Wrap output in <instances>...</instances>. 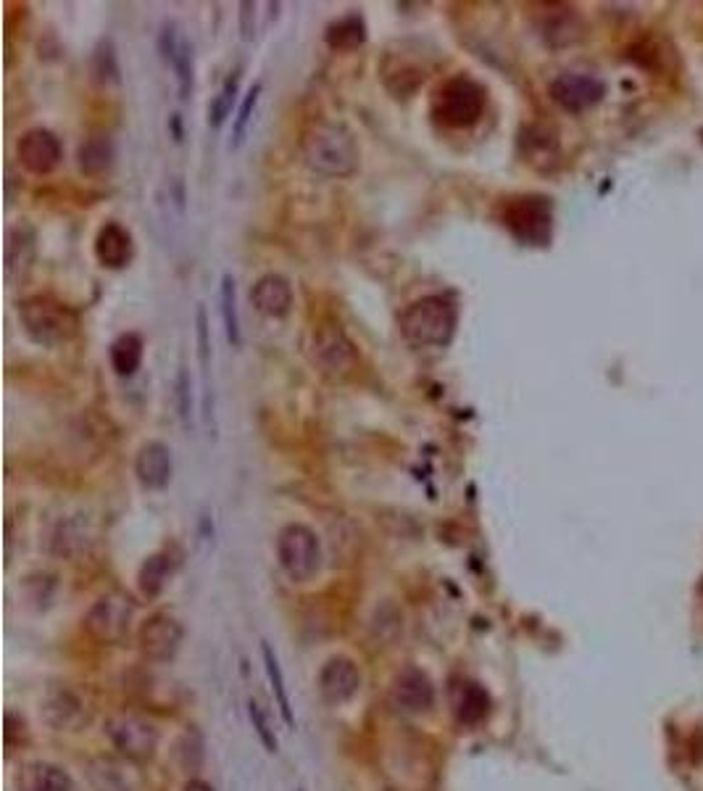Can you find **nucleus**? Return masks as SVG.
Here are the masks:
<instances>
[{"label": "nucleus", "mask_w": 703, "mask_h": 791, "mask_svg": "<svg viewBox=\"0 0 703 791\" xmlns=\"http://www.w3.org/2000/svg\"><path fill=\"white\" fill-rule=\"evenodd\" d=\"M301 151L316 175L335 179L356 175L361 162L356 135L345 121L335 119H319L308 125V130L303 132Z\"/></svg>", "instance_id": "1"}, {"label": "nucleus", "mask_w": 703, "mask_h": 791, "mask_svg": "<svg viewBox=\"0 0 703 791\" xmlns=\"http://www.w3.org/2000/svg\"><path fill=\"white\" fill-rule=\"evenodd\" d=\"M459 327V309L448 295L430 293L411 301L398 317V330L411 349H445Z\"/></svg>", "instance_id": "2"}, {"label": "nucleus", "mask_w": 703, "mask_h": 791, "mask_svg": "<svg viewBox=\"0 0 703 791\" xmlns=\"http://www.w3.org/2000/svg\"><path fill=\"white\" fill-rule=\"evenodd\" d=\"M19 319L24 333L45 349L72 344L80 333V314L72 306L58 301L56 295H30L19 304Z\"/></svg>", "instance_id": "3"}, {"label": "nucleus", "mask_w": 703, "mask_h": 791, "mask_svg": "<svg viewBox=\"0 0 703 791\" xmlns=\"http://www.w3.org/2000/svg\"><path fill=\"white\" fill-rule=\"evenodd\" d=\"M488 106V93L472 77L456 74L445 80L432 95V117L448 130H469L482 119Z\"/></svg>", "instance_id": "4"}, {"label": "nucleus", "mask_w": 703, "mask_h": 791, "mask_svg": "<svg viewBox=\"0 0 703 791\" xmlns=\"http://www.w3.org/2000/svg\"><path fill=\"white\" fill-rule=\"evenodd\" d=\"M303 351H306L308 362L330 381H343L359 367L356 344L343 327L335 323L314 325L303 340Z\"/></svg>", "instance_id": "5"}, {"label": "nucleus", "mask_w": 703, "mask_h": 791, "mask_svg": "<svg viewBox=\"0 0 703 791\" xmlns=\"http://www.w3.org/2000/svg\"><path fill=\"white\" fill-rule=\"evenodd\" d=\"M277 562L290 581L308 583L321 570V544L303 523H290L277 533Z\"/></svg>", "instance_id": "6"}, {"label": "nucleus", "mask_w": 703, "mask_h": 791, "mask_svg": "<svg viewBox=\"0 0 703 791\" xmlns=\"http://www.w3.org/2000/svg\"><path fill=\"white\" fill-rule=\"evenodd\" d=\"M503 228L525 246H546L551 241V201L543 196H519L503 206Z\"/></svg>", "instance_id": "7"}, {"label": "nucleus", "mask_w": 703, "mask_h": 791, "mask_svg": "<svg viewBox=\"0 0 703 791\" xmlns=\"http://www.w3.org/2000/svg\"><path fill=\"white\" fill-rule=\"evenodd\" d=\"M106 736L121 757L132 763L153 760L159 749V729L134 712H116L106 720Z\"/></svg>", "instance_id": "8"}, {"label": "nucleus", "mask_w": 703, "mask_h": 791, "mask_svg": "<svg viewBox=\"0 0 703 791\" xmlns=\"http://www.w3.org/2000/svg\"><path fill=\"white\" fill-rule=\"evenodd\" d=\"M132 617H134L132 602L127 600L125 594L112 591V594L101 596V600L90 607V613L85 617V628L95 641H101V644H121V641L130 636Z\"/></svg>", "instance_id": "9"}, {"label": "nucleus", "mask_w": 703, "mask_h": 791, "mask_svg": "<svg viewBox=\"0 0 703 791\" xmlns=\"http://www.w3.org/2000/svg\"><path fill=\"white\" fill-rule=\"evenodd\" d=\"M159 54L166 67H172L174 80H177L179 101H190L196 93V54L192 43L187 40L185 32L174 22H166L159 32Z\"/></svg>", "instance_id": "10"}, {"label": "nucleus", "mask_w": 703, "mask_h": 791, "mask_svg": "<svg viewBox=\"0 0 703 791\" xmlns=\"http://www.w3.org/2000/svg\"><path fill=\"white\" fill-rule=\"evenodd\" d=\"M16 159L30 175L48 177L54 175L63 159V143L56 132L45 130V127H32L19 138L16 143Z\"/></svg>", "instance_id": "11"}, {"label": "nucleus", "mask_w": 703, "mask_h": 791, "mask_svg": "<svg viewBox=\"0 0 703 791\" xmlns=\"http://www.w3.org/2000/svg\"><path fill=\"white\" fill-rule=\"evenodd\" d=\"M138 641H140V652H143L145 660L169 662L177 658L179 647H183L185 628L177 617H172L166 613H156V615L148 617L143 626H140Z\"/></svg>", "instance_id": "12"}, {"label": "nucleus", "mask_w": 703, "mask_h": 791, "mask_svg": "<svg viewBox=\"0 0 703 791\" xmlns=\"http://www.w3.org/2000/svg\"><path fill=\"white\" fill-rule=\"evenodd\" d=\"M604 93H606L604 82L590 74L566 72L551 82V98L572 114L588 112V108H593L604 98Z\"/></svg>", "instance_id": "13"}, {"label": "nucleus", "mask_w": 703, "mask_h": 791, "mask_svg": "<svg viewBox=\"0 0 703 791\" xmlns=\"http://www.w3.org/2000/svg\"><path fill=\"white\" fill-rule=\"evenodd\" d=\"M390 694L398 710L409 712V716H422L435 705V686H432L430 675L419 667H406L398 673Z\"/></svg>", "instance_id": "14"}, {"label": "nucleus", "mask_w": 703, "mask_h": 791, "mask_svg": "<svg viewBox=\"0 0 703 791\" xmlns=\"http://www.w3.org/2000/svg\"><path fill=\"white\" fill-rule=\"evenodd\" d=\"M319 691L325 702L345 705L361 691V671L353 660L332 658L319 671Z\"/></svg>", "instance_id": "15"}, {"label": "nucleus", "mask_w": 703, "mask_h": 791, "mask_svg": "<svg viewBox=\"0 0 703 791\" xmlns=\"http://www.w3.org/2000/svg\"><path fill=\"white\" fill-rule=\"evenodd\" d=\"M172 449L164 441H148L134 456V475L145 491H164L172 484Z\"/></svg>", "instance_id": "16"}, {"label": "nucleus", "mask_w": 703, "mask_h": 791, "mask_svg": "<svg viewBox=\"0 0 703 791\" xmlns=\"http://www.w3.org/2000/svg\"><path fill=\"white\" fill-rule=\"evenodd\" d=\"M250 304H254L256 312L263 314V317L285 319L295 304L293 286H290L288 278H282V275L277 272L263 275V278L256 280L254 288H250Z\"/></svg>", "instance_id": "17"}, {"label": "nucleus", "mask_w": 703, "mask_h": 791, "mask_svg": "<svg viewBox=\"0 0 703 791\" xmlns=\"http://www.w3.org/2000/svg\"><path fill=\"white\" fill-rule=\"evenodd\" d=\"M134 256L132 233L121 222H106L95 235V259L106 269H125Z\"/></svg>", "instance_id": "18"}, {"label": "nucleus", "mask_w": 703, "mask_h": 791, "mask_svg": "<svg viewBox=\"0 0 703 791\" xmlns=\"http://www.w3.org/2000/svg\"><path fill=\"white\" fill-rule=\"evenodd\" d=\"M32 259H35V230L27 228V224H19L5 237V275L9 280L24 278V272L32 267Z\"/></svg>", "instance_id": "19"}, {"label": "nucleus", "mask_w": 703, "mask_h": 791, "mask_svg": "<svg viewBox=\"0 0 703 791\" xmlns=\"http://www.w3.org/2000/svg\"><path fill=\"white\" fill-rule=\"evenodd\" d=\"M454 710L456 720H459L461 725H467V729L480 725L482 720L490 716V694L482 689L480 684H474V681H464L459 689H456Z\"/></svg>", "instance_id": "20"}, {"label": "nucleus", "mask_w": 703, "mask_h": 791, "mask_svg": "<svg viewBox=\"0 0 703 791\" xmlns=\"http://www.w3.org/2000/svg\"><path fill=\"white\" fill-rule=\"evenodd\" d=\"M19 787H22V791H74L72 776L50 763L24 765L22 776H19Z\"/></svg>", "instance_id": "21"}, {"label": "nucleus", "mask_w": 703, "mask_h": 791, "mask_svg": "<svg viewBox=\"0 0 703 791\" xmlns=\"http://www.w3.org/2000/svg\"><path fill=\"white\" fill-rule=\"evenodd\" d=\"M116 159L112 138L106 135H93L77 151V164H80V172L87 177H101L106 172H112Z\"/></svg>", "instance_id": "22"}, {"label": "nucleus", "mask_w": 703, "mask_h": 791, "mask_svg": "<svg viewBox=\"0 0 703 791\" xmlns=\"http://www.w3.org/2000/svg\"><path fill=\"white\" fill-rule=\"evenodd\" d=\"M196 346H198V362H201L203 372V417L206 422L214 420V391H211V327H209V314H206V306L198 304L196 309Z\"/></svg>", "instance_id": "23"}, {"label": "nucleus", "mask_w": 703, "mask_h": 791, "mask_svg": "<svg viewBox=\"0 0 703 791\" xmlns=\"http://www.w3.org/2000/svg\"><path fill=\"white\" fill-rule=\"evenodd\" d=\"M174 572V559L169 551H156L140 565L138 572V589L145 600H156V596L164 594L166 583H169Z\"/></svg>", "instance_id": "24"}, {"label": "nucleus", "mask_w": 703, "mask_h": 791, "mask_svg": "<svg viewBox=\"0 0 703 791\" xmlns=\"http://www.w3.org/2000/svg\"><path fill=\"white\" fill-rule=\"evenodd\" d=\"M145 340L138 333H121L108 349V359H112V370L119 377H132L134 372L143 364Z\"/></svg>", "instance_id": "25"}, {"label": "nucleus", "mask_w": 703, "mask_h": 791, "mask_svg": "<svg viewBox=\"0 0 703 791\" xmlns=\"http://www.w3.org/2000/svg\"><path fill=\"white\" fill-rule=\"evenodd\" d=\"M366 22L361 14H345L325 30V43L332 50H356L366 43Z\"/></svg>", "instance_id": "26"}, {"label": "nucleus", "mask_w": 703, "mask_h": 791, "mask_svg": "<svg viewBox=\"0 0 703 791\" xmlns=\"http://www.w3.org/2000/svg\"><path fill=\"white\" fill-rule=\"evenodd\" d=\"M45 716H48V720L58 731H77V725L85 718V710H82V702L72 697V694L58 691L45 702Z\"/></svg>", "instance_id": "27"}, {"label": "nucleus", "mask_w": 703, "mask_h": 791, "mask_svg": "<svg viewBox=\"0 0 703 791\" xmlns=\"http://www.w3.org/2000/svg\"><path fill=\"white\" fill-rule=\"evenodd\" d=\"M219 301H222V323L224 333L232 349L243 346V330H241V314H237V288L232 275H222V288H219Z\"/></svg>", "instance_id": "28"}, {"label": "nucleus", "mask_w": 703, "mask_h": 791, "mask_svg": "<svg viewBox=\"0 0 703 791\" xmlns=\"http://www.w3.org/2000/svg\"><path fill=\"white\" fill-rule=\"evenodd\" d=\"M261 654H263V667H267V675H269V684H272V694L277 699V707H280V716H282V720H285L288 729H295L293 705H290L285 675H282V667H280V662H277V654L272 652V647H269V644L261 647Z\"/></svg>", "instance_id": "29"}, {"label": "nucleus", "mask_w": 703, "mask_h": 791, "mask_svg": "<svg viewBox=\"0 0 703 791\" xmlns=\"http://www.w3.org/2000/svg\"><path fill=\"white\" fill-rule=\"evenodd\" d=\"M237 90H241V69L230 72L227 80H224L222 88H219V93L214 95V98H211V103H209V127L219 130V127H222L224 121L230 119L232 106H235V101H237ZM232 117H235V114H232Z\"/></svg>", "instance_id": "30"}, {"label": "nucleus", "mask_w": 703, "mask_h": 791, "mask_svg": "<svg viewBox=\"0 0 703 791\" xmlns=\"http://www.w3.org/2000/svg\"><path fill=\"white\" fill-rule=\"evenodd\" d=\"M259 98H261V82H256V85L245 93L241 108H237L235 119H232V148H241L245 143V138H248V127L256 114V106H259Z\"/></svg>", "instance_id": "31"}, {"label": "nucleus", "mask_w": 703, "mask_h": 791, "mask_svg": "<svg viewBox=\"0 0 703 791\" xmlns=\"http://www.w3.org/2000/svg\"><path fill=\"white\" fill-rule=\"evenodd\" d=\"M248 716H250V723H254L256 736L261 738L263 749L272 752V755H274V752L280 749V742H277V733H274L272 720H269L267 712H263V707H261L259 702H256V699H250V702H248Z\"/></svg>", "instance_id": "32"}, {"label": "nucleus", "mask_w": 703, "mask_h": 791, "mask_svg": "<svg viewBox=\"0 0 703 791\" xmlns=\"http://www.w3.org/2000/svg\"><path fill=\"white\" fill-rule=\"evenodd\" d=\"M174 402H177V415L183 420L185 428H190L192 422V388H190V375H187L185 367H179L177 381H174Z\"/></svg>", "instance_id": "33"}, {"label": "nucleus", "mask_w": 703, "mask_h": 791, "mask_svg": "<svg viewBox=\"0 0 703 791\" xmlns=\"http://www.w3.org/2000/svg\"><path fill=\"white\" fill-rule=\"evenodd\" d=\"M95 74L101 80H119V63H116V50L112 40H103L95 50Z\"/></svg>", "instance_id": "34"}, {"label": "nucleus", "mask_w": 703, "mask_h": 791, "mask_svg": "<svg viewBox=\"0 0 703 791\" xmlns=\"http://www.w3.org/2000/svg\"><path fill=\"white\" fill-rule=\"evenodd\" d=\"M254 19H256V3H241L243 40H254Z\"/></svg>", "instance_id": "35"}, {"label": "nucleus", "mask_w": 703, "mask_h": 791, "mask_svg": "<svg viewBox=\"0 0 703 791\" xmlns=\"http://www.w3.org/2000/svg\"><path fill=\"white\" fill-rule=\"evenodd\" d=\"M183 791H216V789L211 787V783H206L203 778H190V781L183 787Z\"/></svg>", "instance_id": "36"}]
</instances>
